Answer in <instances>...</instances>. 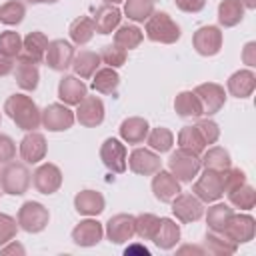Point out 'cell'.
Instances as JSON below:
<instances>
[{
    "label": "cell",
    "mask_w": 256,
    "mask_h": 256,
    "mask_svg": "<svg viewBox=\"0 0 256 256\" xmlns=\"http://www.w3.org/2000/svg\"><path fill=\"white\" fill-rule=\"evenodd\" d=\"M154 12V0H124V14L134 22H146Z\"/></svg>",
    "instance_id": "cell-40"
},
{
    "label": "cell",
    "mask_w": 256,
    "mask_h": 256,
    "mask_svg": "<svg viewBox=\"0 0 256 256\" xmlns=\"http://www.w3.org/2000/svg\"><path fill=\"white\" fill-rule=\"evenodd\" d=\"M120 84V76L116 72V68H100L94 72V78H92V88L100 94H114L116 88Z\"/></svg>",
    "instance_id": "cell-34"
},
{
    "label": "cell",
    "mask_w": 256,
    "mask_h": 256,
    "mask_svg": "<svg viewBox=\"0 0 256 256\" xmlns=\"http://www.w3.org/2000/svg\"><path fill=\"white\" fill-rule=\"evenodd\" d=\"M100 160L110 172L122 174L126 170V160H128L126 146L116 138H106L100 146Z\"/></svg>",
    "instance_id": "cell-11"
},
{
    "label": "cell",
    "mask_w": 256,
    "mask_h": 256,
    "mask_svg": "<svg viewBox=\"0 0 256 256\" xmlns=\"http://www.w3.org/2000/svg\"><path fill=\"white\" fill-rule=\"evenodd\" d=\"M194 94L198 96V100H200V104H202V114H206V116L216 114V112L224 106V102H226V92H224V88H222L220 84H216V82L198 84V86L194 88Z\"/></svg>",
    "instance_id": "cell-13"
},
{
    "label": "cell",
    "mask_w": 256,
    "mask_h": 256,
    "mask_svg": "<svg viewBox=\"0 0 256 256\" xmlns=\"http://www.w3.org/2000/svg\"><path fill=\"white\" fill-rule=\"evenodd\" d=\"M94 26L98 34H112L122 20V12L114 6V4H102L96 8L94 12Z\"/></svg>",
    "instance_id": "cell-25"
},
{
    "label": "cell",
    "mask_w": 256,
    "mask_h": 256,
    "mask_svg": "<svg viewBox=\"0 0 256 256\" xmlns=\"http://www.w3.org/2000/svg\"><path fill=\"white\" fill-rule=\"evenodd\" d=\"M30 4H54V2H58V0H28Z\"/></svg>",
    "instance_id": "cell-57"
},
{
    "label": "cell",
    "mask_w": 256,
    "mask_h": 256,
    "mask_svg": "<svg viewBox=\"0 0 256 256\" xmlns=\"http://www.w3.org/2000/svg\"><path fill=\"white\" fill-rule=\"evenodd\" d=\"M226 196H228L230 204L234 208H240V210H252L254 204H256V190L250 184H246V182L242 186L226 192Z\"/></svg>",
    "instance_id": "cell-39"
},
{
    "label": "cell",
    "mask_w": 256,
    "mask_h": 256,
    "mask_svg": "<svg viewBox=\"0 0 256 256\" xmlns=\"http://www.w3.org/2000/svg\"><path fill=\"white\" fill-rule=\"evenodd\" d=\"M124 254H126V256H128V254H142V256H148L150 250H148L146 246H142V244H130V246L124 250Z\"/></svg>",
    "instance_id": "cell-54"
},
{
    "label": "cell",
    "mask_w": 256,
    "mask_h": 256,
    "mask_svg": "<svg viewBox=\"0 0 256 256\" xmlns=\"http://www.w3.org/2000/svg\"><path fill=\"white\" fill-rule=\"evenodd\" d=\"M192 194L202 202H216L224 196V182L222 172L204 168V172L198 176V180L192 186Z\"/></svg>",
    "instance_id": "cell-5"
},
{
    "label": "cell",
    "mask_w": 256,
    "mask_h": 256,
    "mask_svg": "<svg viewBox=\"0 0 256 256\" xmlns=\"http://www.w3.org/2000/svg\"><path fill=\"white\" fill-rule=\"evenodd\" d=\"M244 18V6L240 0H222L218 4V22L224 28H232L240 24Z\"/></svg>",
    "instance_id": "cell-33"
},
{
    "label": "cell",
    "mask_w": 256,
    "mask_h": 256,
    "mask_svg": "<svg viewBox=\"0 0 256 256\" xmlns=\"http://www.w3.org/2000/svg\"><path fill=\"white\" fill-rule=\"evenodd\" d=\"M146 142H148L150 150H154V152H160V154H162V152H168V150L172 148V144H174V134H172L168 128L158 126V128H154V130H150V132H148Z\"/></svg>",
    "instance_id": "cell-41"
},
{
    "label": "cell",
    "mask_w": 256,
    "mask_h": 256,
    "mask_svg": "<svg viewBox=\"0 0 256 256\" xmlns=\"http://www.w3.org/2000/svg\"><path fill=\"white\" fill-rule=\"evenodd\" d=\"M194 50L200 56H216L222 48V30L218 26H202L192 36Z\"/></svg>",
    "instance_id": "cell-12"
},
{
    "label": "cell",
    "mask_w": 256,
    "mask_h": 256,
    "mask_svg": "<svg viewBox=\"0 0 256 256\" xmlns=\"http://www.w3.org/2000/svg\"><path fill=\"white\" fill-rule=\"evenodd\" d=\"M242 2V6L244 8H250V10H254L256 8V0H240Z\"/></svg>",
    "instance_id": "cell-56"
},
{
    "label": "cell",
    "mask_w": 256,
    "mask_h": 256,
    "mask_svg": "<svg viewBox=\"0 0 256 256\" xmlns=\"http://www.w3.org/2000/svg\"><path fill=\"white\" fill-rule=\"evenodd\" d=\"M76 112H74V118L86 126V128H96L104 122V102L98 98V96H84L78 104H76Z\"/></svg>",
    "instance_id": "cell-9"
},
{
    "label": "cell",
    "mask_w": 256,
    "mask_h": 256,
    "mask_svg": "<svg viewBox=\"0 0 256 256\" xmlns=\"http://www.w3.org/2000/svg\"><path fill=\"white\" fill-rule=\"evenodd\" d=\"M104 236V228L98 220H92V218H86V220H80L74 230H72V242L76 246H82V248H90V246H96Z\"/></svg>",
    "instance_id": "cell-17"
},
{
    "label": "cell",
    "mask_w": 256,
    "mask_h": 256,
    "mask_svg": "<svg viewBox=\"0 0 256 256\" xmlns=\"http://www.w3.org/2000/svg\"><path fill=\"white\" fill-rule=\"evenodd\" d=\"M12 70H14V58L4 54V52H0V78L8 76Z\"/></svg>",
    "instance_id": "cell-52"
},
{
    "label": "cell",
    "mask_w": 256,
    "mask_h": 256,
    "mask_svg": "<svg viewBox=\"0 0 256 256\" xmlns=\"http://www.w3.org/2000/svg\"><path fill=\"white\" fill-rule=\"evenodd\" d=\"M236 244L250 242L256 234V222L250 214H232L226 230H224Z\"/></svg>",
    "instance_id": "cell-19"
},
{
    "label": "cell",
    "mask_w": 256,
    "mask_h": 256,
    "mask_svg": "<svg viewBox=\"0 0 256 256\" xmlns=\"http://www.w3.org/2000/svg\"><path fill=\"white\" fill-rule=\"evenodd\" d=\"M172 214L184 222V224H190V222H196L204 216V202L198 200L194 194H188V192H180L174 200H172Z\"/></svg>",
    "instance_id": "cell-8"
},
{
    "label": "cell",
    "mask_w": 256,
    "mask_h": 256,
    "mask_svg": "<svg viewBox=\"0 0 256 256\" xmlns=\"http://www.w3.org/2000/svg\"><path fill=\"white\" fill-rule=\"evenodd\" d=\"M74 112L66 104H48L42 110V126L48 132H64L74 124Z\"/></svg>",
    "instance_id": "cell-10"
},
{
    "label": "cell",
    "mask_w": 256,
    "mask_h": 256,
    "mask_svg": "<svg viewBox=\"0 0 256 256\" xmlns=\"http://www.w3.org/2000/svg\"><path fill=\"white\" fill-rule=\"evenodd\" d=\"M194 126H196V130L200 132V136H202V140H204L206 146H208V144H214V142L220 138V128H218V124H216L214 120H210V118L198 120Z\"/></svg>",
    "instance_id": "cell-46"
},
{
    "label": "cell",
    "mask_w": 256,
    "mask_h": 256,
    "mask_svg": "<svg viewBox=\"0 0 256 256\" xmlns=\"http://www.w3.org/2000/svg\"><path fill=\"white\" fill-rule=\"evenodd\" d=\"M152 192L160 202H172L182 190H180V182L176 180V176L170 170H158L154 172L152 178Z\"/></svg>",
    "instance_id": "cell-18"
},
{
    "label": "cell",
    "mask_w": 256,
    "mask_h": 256,
    "mask_svg": "<svg viewBox=\"0 0 256 256\" xmlns=\"http://www.w3.org/2000/svg\"><path fill=\"white\" fill-rule=\"evenodd\" d=\"M136 234L142 238V240H154L158 228H160V218L150 214V212H144V214H138L136 216Z\"/></svg>",
    "instance_id": "cell-42"
},
{
    "label": "cell",
    "mask_w": 256,
    "mask_h": 256,
    "mask_svg": "<svg viewBox=\"0 0 256 256\" xmlns=\"http://www.w3.org/2000/svg\"><path fill=\"white\" fill-rule=\"evenodd\" d=\"M118 130H120V138L124 142H128V144H142L146 140L148 132H150V126H148V122L144 118L132 116V118L122 120Z\"/></svg>",
    "instance_id": "cell-26"
},
{
    "label": "cell",
    "mask_w": 256,
    "mask_h": 256,
    "mask_svg": "<svg viewBox=\"0 0 256 256\" xmlns=\"http://www.w3.org/2000/svg\"><path fill=\"white\" fill-rule=\"evenodd\" d=\"M46 148H48L46 146V138L40 132L32 130L20 142V156H22V160L26 164H38L40 160H44Z\"/></svg>",
    "instance_id": "cell-20"
},
{
    "label": "cell",
    "mask_w": 256,
    "mask_h": 256,
    "mask_svg": "<svg viewBox=\"0 0 256 256\" xmlns=\"http://www.w3.org/2000/svg\"><path fill=\"white\" fill-rule=\"evenodd\" d=\"M0 194H2V192H0Z\"/></svg>",
    "instance_id": "cell-59"
},
{
    "label": "cell",
    "mask_w": 256,
    "mask_h": 256,
    "mask_svg": "<svg viewBox=\"0 0 256 256\" xmlns=\"http://www.w3.org/2000/svg\"><path fill=\"white\" fill-rule=\"evenodd\" d=\"M126 162H128L130 170L140 176H152L154 172H158L162 168L160 156L150 148H134Z\"/></svg>",
    "instance_id": "cell-14"
},
{
    "label": "cell",
    "mask_w": 256,
    "mask_h": 256,
    "mask_svg": "<svg viewBox=\"0 0 256 256\" xmlns=\"http://www.w3.org/2000/svg\"><path fill=\"white\" fill-rule=\"evenodd\" d=\"M30 170L22 162H8L4 170L0 172V188L2 192L10 196H22L26 194L30 186Z\"/></svg>",
    "instance_id": "cell-3"
},
{
    "label": "cell",
    "mask_w": 256,
    "mask_h": 256,
    "mask_svg": "<svg viewBox=\"0 0 256 256\" xmlns=\"http://www.w3.org/2000/svg\"><path fill=\"white\" fill-rule=\"evenodd\" d=\"M100 54L94 52V50H80L78 54H74V60H72V70L78 78H90L94 76V72L98 70L100 66Z\"/></svg>",
    "instance_id": "cell-28"
},
{
    "label": "cell",
    "mask_w": 256,
    "mask_h": 256,
    "mask_svg": "<svg viewBox=\"0 0 256 256\" xmlns=\"http://www.w3.org/2000/svg\"><path fill=\"white\" fill-rule=\"evenodd\" d=\"M0 252H2V254H24V246L18 244V242H14V240H10L8 244H4V246L0 248Z\"/></svg>",
    "instance_id": "cell-53"
},
{
    "label": "cell",
    "mask_w": 256,
    "mask_h": 256,
    "mask_svg": "<svg viewBox=\"0 0 256 256\" xmlns=\"http://www.w3.org/2000/svg\"><path fill=\"white\" fill-rule=\"evenodd\" d=\"M14 78H16V84L22 90H26V92L36 90L38 88V80H40V72H38L36 62L20 54L18 62H16V68H14Z\"/></svg>",
    "instance_id": "cell-21"
},
{
    "label": "cell",
    "mask_w": 256,
    "mask_h": 256,
    "mask_svg": "<svg viewBox=\"0 0 256 256\" xmlns=\"http://www.w3.org/2000/svg\"><path fill=\"white\" fill-rule=\"evenodd\" d=\"M98 54H100V60H102L104 64H108L110 68H120V66H124V64H126V58H128L126 50L120 48V46H116V44H106V46H102V50H100Z\"/></svg>",
    "instance_id": "cell-44"
},
{
    "label": "cell",
    "mask_w": 256,
    "mask_h": 256,
    "mask_svg": "<svg viewBox=\"0 0 256 256\" xmlns=\"http://www.w3.org/2000/svg\"><path fill=\"white\" fill-rule=\"evenodd\" d=\"M242 60L244 64H248L250 68L256 66V42H248L242 50Z\"/></svg>",
    "instance_id": "cell-51"
},
{
    "label": "cell",
    "mask_w": 256,
    "mask_h": 256,
    "mask_svg": "<svg viewBox=\"0 0 256 256\" xmlns=\"http://www.w3.org/2000/svg\"><path fill=\"white\" fill-rule=\"evenodd\" d=\"M26 16V8L20 0H8L0 6V22L8 24V26H16L24 20Z\"/></svg>",
    "instance_id": "cell-43"
},
{
    "label": "cell",
    "mask_w": 256,
    "mask_h": 256,
    "mask_svg": "<svg viewBox=\"0 0 256 256\" xmlns=\"http://www.w3.org/2000/svg\"><path fill=\"white\" fill-rule=\"evenodd\" d=\"M48 220H50L48 208L44 204H40V202L28 200L18 210V226L24 232H30V234L42 232L48 226Z\"/></svg>",
    "instance_id": "cell-6"
},
{
    "label": "cell",
    "mask_w": 256,
    "mask_h": 256,
    "mask_svg": "<svg viewBox=\"0 0 256 256\" xmlns=\"http://www.w3.org/2000/svg\"><path fill=\"white\" fill-rule=\"evenodd\" d=\"M86 94H88V88L78 76H64L58 82V98L66 106H76Z\"/></svg>",
    "instance_id": "cell-22"
},
{
    "label": "cell",
    "mask_w": 256,
    "mask_h": 256,
    "mask_svg": "<svg viewBox=\"0 0 256 256\" xmlns=\"http://www.w3.org/2000/svg\"><path fill=\"white\" fill-rule=\"evenodd\" d=\"M74 46L68 42V40H52L48 42V48H46V56H44V62L48 68L56 70V72H64L72 66V60H74Z\"/></svg>",
    "instance_id": "cell-7"
},
{
    "label": "cell",
    "mask_w": 256,
    "mask_h": 256,
    "mask_svg": "<svg viewBox=\"0 0 256 256\" xmlns=\"http://www.w3.org/2000/svg\"><path fill=\"white\" fill-rule=\"evenodd\" d=\"M206 250L204 248H200V246H194V244H186V246H182V248H178V254H204Z\"/></svg>",
    "instance_id": "cell-55"
},
{
    "label": "cell",
    "mask_w": 256,
    "mask_h": 256,
    "mask_svg": "<svg viewBox=\"0 0 256 256\" xmlns=\"http://www.w3.org/2000/svg\"><path fill=\"white\" fill-rule=\"evenodd\" d=\"M104 196L96 190H80L74 196V208L82 216H98L104 212Z\"/></svg>",
    "instance_id": "cell-23"
},
{
    "label": "cell",
    "mask_w": 256,
    "mask_h": 256,
    "mask_svg": "<svg viewBox=\"0 0 256 256\" xmlns=\"http://www.w3.org/2000/svg\"><path fill=\"white\" fill-rule=\"evenodd\" d=\"M120 2H124V0H104V4H114V6L120 4Z\"/></svg>",
    "instance_id": "cell-58"
},
{
    "label": "cell",
    "mask_w": 256,
    "mask_h": 256,
    "mask_svg": "<svg viewBox=\"0 0 256 256\" xmlns=\"http://www.w3.org/2000/svg\"><path fill=\"white\" fill-rule=\"evenodd\" d=\"M168 168H170V172L176 176L178 182H192V180L198 176L202 164H200V156H198V154L178 148L176 152L170 154V158H168Z\"/></svg>",
    "instance_id": "cell-4"
},
{
    "label": "cell",
    "mask_w": 256,
    "mask_h": 256,
    "mask_svg": "<svg viewBox=\"0 0 256 256\" xmlns=\"http://www.w3.org/2000/svg\"><path fill=\"white\" fill-rule=\"evenodd\" d=\"M32 184L40 194H54L62 186V172L56 164H40L32 174Z\"/></svg>",
    "instance_id": "cell-15"
},
{
    "label": "cell",
    "mask_w": 256,
    "mask_h": 256,
    "mask_svg": "<svg viewBox=\"0 0 256 256\" xmlns=\"http://www.w3.org/2000/svg\"><path fill=\"white\" fill-rule=\"evenodd\" d=\"M238 244L224 230H208L204 236V250L214 256H230L234 254Z\"/></svg>",
    "instance_id": "cell-24"
},
{
    "label": "cell",
    "mask_w": 256,
    "mask_h": 256,
    "mask_svg": "<svg viewBox=\"0 0 256 256\" xmlns=\"http://www.w3.org/2000/svg\"><path fill=\"white\" fill-rule=\"evenodd\" d=\"M178 148L188 150V152H194L198 156L206 150V144H204L200 132L196 130V126H184L178 132Z\"/></svg>",
    "instance_id": "cell-38"
},
{
    "label": "cell",
    "mask_w": 256,
    "mask_h": 256,
    "mask_svg": "<svg viewBox=\"0 0 256 256\" xmlns=\"http://www.w3.org/2000/svg\"><path fill=\"white\" fill-rule=\"evenodd\" d=\"M16 230H18V222L12 216L0 212V248L4 244H8L10 240H14Z\"/></svg>",
    "instance_id": "cell-47"
},
{
    "label": "cell",
    "mask_w": 256,
    "mask_h": 256,
    "mask_svg": "<svg viewBox=\"0 0 256 256\" xmlns=\"http://www.w3.org/2000/svg\"><path fill=\"white\" fill-rule=\"evenodd\" d=\"M142 38H144L142 30L138 26H134V24H122L114 32V44L120 46V48H124V50L136 48L142 42Z\"/></svg>",
    "instance_id": "cell-36"
},
{
    "label": "cell",
    "mask_w": 256,
    "mask_h": 256,
    "mask_svg": "<svg viewBox=\"0 0 256 256\" xmlns=\"http://www.w3.org/2000/svg\"><path fill=\"white\" fill-rule=\"evenodd\" d=\"M182 36L180 26L166 12H152L146 20V38L158 44H174Z\"/></svg>",
    "instance_id": "cell-2"
},
{
    "label": "cell",
    "mask_w": 256,
    "mask_h": 256,
    "mask_svg": "<svg viewBox=\"0 0 256 256\" xmlns=\"http://www.w3.org/2000/svg\"><path fill=\"white\" fill-rule=\"evenodd\" d=\"M232 214H234V210L228 204H224V202H218V204L210 206L208 212H206L208 230H226Z\"/></svg>",
    "instance_id": "cell-37"
},
{
    "label": "cell",
    "mask_w": 256,
    "mask_h": 256,
    "mask_svg": "<svg viewBox=\"0 0 256 256\" xmlns=\"http://www.w3.org/2000/svg\"><path fill=\"white\" fill-rule=\"evenodd\" d=\"M0 52L12 56V58H18L20 52H22V38L18 32L14 30H6L0 34Z\"/></svg>",
    "instance_id": "cell-45"
},
{
    "label": "cell",
    "mask_w": 256,
    "mask_h": 256,
    "mask_svg": "<svg viewBox=\"0 0 256 256\" xmlns=\"http://www.w3.org/2000/svg\"><path fill=\"white\" fill-rule=\"evenodd\" d=\"M4 112L24 132H32L42 124V110L26 94H12L4 102Z\"/></svg>",
    "instance_id": "cell-1"
},
{
    "label": "cell",
    "mask_w": 256,
    "mask_h": 256,
    "mask_svg": "<svg viewBox=\"0 0 256 256\" xmlns=\"http://www.w3.org/2000/svg\"><path fill=\"white\" fill-rule=\"evenodd\" d=\"M94 34H96V26H94V20L88 16H80L70 24V38L78 46L88 44Z\"/></svg>",
    "instance_id": "cell-35"
},
{
    "label": "cell",
    "mask_w": 256,
    "mask_h": 256,
    "mask_svg": "<svg viewBox=\"0 0 256 256\" xmlns=\"http://www.w3.org/2000/svg\"><path fill=\"white\" fill-rule=\"evenodd\" d=\"M174 110L182 118H198V116H202V104H200L198 96L194 94V90H182L180 94H176Z\"/></svg>",
    "instance_id": "cell-30"
},
{
    "label": "cell",
    "mask_w": 256,
    "mask_h": 256,
    "mask_svg": "<svg viewBox=\"0 0 256 256\" xmlns=\"http://www.w3.org/2000/svg\"><path fill=\"white\" fill-rule=\"evenodd\" d=\"M176 6L182 10V12H188V14H194V12H200L204 6H206V0H174Z\"/></svg>",
    "instance_id": "cell-50"
},
{
    "label": "cell",
    "mask_w": 256,
    "mask_h": 256,
    "mask_svg": "<svg viewBox=\"0 0 256 256\" xmlns=\"http://www.w3.org/2000/svg\"><path fill=\"white\" fill-rule=\"evenodd\" d=\"M16 156V144L10 136L0 134V164H8L12 162Z\"/></svg>",
    "instance_id": "cell-49"
},
{
    "label": "cell",
    "mask_w": 256,
    "mask_h": 256,
    "mask_svg": "<svg viewBox=\"0 0 256 256\" xmlns=\"http://www.w3.org/2000/svg\"><path fill=\"white\" fill-rule=\"evenodd\" d=\"M180 240V226L172 218H160V228L154 236V244L162 250H170Z\"/></svg>",
    "instance_id": "cell-31"
},
{
    "label": "cell",
    "mask_w": 256,
    "mask_h": 256,
    "mask_svg": "<svg viewBox=\"0 0 256 256\" xmlns=\"http://www.w3.org/2000/svg\"><path fill=\"white\" fill-rule=\"evenodd\" d=\"M200 164L204 168H212V170L224 172L226 168L232 166V160H230V154H228L226 148H222V146H210L208 150H204L200 154Z\"/></svg>",
    "instance_id": "cell-32"
},
{
    "label": "cell",
    "mask_w": 256,
    "mask_h": 256,
    "mask_svg": "<svg viewBox=\"0 0 256 256\" xmlns=\"http://www.w3.org/2000/svg\"><path fill=\"white\" fill-rule=\"evenodd\" d=\"M256 88V76L252 70H238L228 78V92L234 98H248Z\"/></svg>",
    "instance_id": "cell-27"
},
{
    "label": "cell",
    "mask_w": 256,
    "mask_h": 256,
    "mask_svg": "<svg viewBox=\"0 0 256 256\" xmlns=\"http://www.w3.org/2000/svg\"><path fill=\"white\" fill-rule=\"evenodd\" d=\"M46 48H48V38L42 32L36 30V32L26 34V38L22 40V52L20 54L26 56V58H30V60H34L38 64V62L44 60Z\"/></svg>",
    "instance_id": "cell-29"
},
{
    "label": "cell",
    "mask_w": 256,
    "mask_h": 256,
    "mask_svg": "<svg viewBox=\"0 0 256 256\" xmlns=\"http://www.w3.org/2000/svg\"><path fill=\"white\" fill-rule=\"evenodd\" d=\"M222 182H224V192H230V190H234L246 182V174H244V170L230 166L222 172Z\"/></svg>",
    "instance_id": "cell-48"
},
{
    "label": "cell",
    "mask_w": 256,
    "mask_h": 256,
    "mask_svg": "<svg viewBox=\"0 0 256 256\" xmlns=\"http://www.w3.org/2000/svg\"><path fill=\"white\" fill-rule=\"evenodd\" d=\"M136 216L132 214H116L106 222V236L112 244H124L128 240H132V236L136 234Z\"/></svg>",
    "instance_id": "cell-16"
}]
</instances>
